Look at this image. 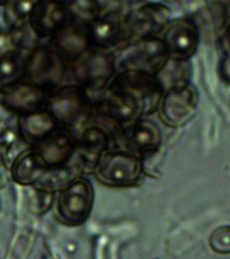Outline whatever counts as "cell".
Instances as JSON below:
<instances>
[{"instance_id": "1", "label": "cell", "mask_w": 230, "mask_h": 259, "mask_svg": "<svg viewBox=\"0 0 230 259\" xmlns=\"http://www.w3.org/2000/svg\"><path fill=\"white\" fill-rule=\"evenodd\" d=\"M105 90L128 100L141 117L156 112L164 95L156 77L133 71L116 74Z\"/></svg>"}, {"instance_id": "2", "label": "cell", "mask_w": 230, "mask_h": 259, "mask_svg": "<svg viewBox=\"0 0 230 259\" xmlns=\"http://www.w3.org/2000/svg\"><path fill=\"white\" fill-rule=\"evenodd\" d=\"M93 101L88 92L77 84L62 85L51 94L47 111L66 129L80 128L92 117Z\"/></svg>"}, {"instance_id": "3", "label": "cell", "mask_w": 230, "mask_h": 259, "mask_svg": "<svg viewBox=\"0 0 230 259\" xmlns=\"http://www.w3.org/2000/svg\"><path fill=\"white\" fill-rule=\"evenodd\" d=\"M93 174L99 183L111 188H129L141 183L144 174L143 159L128 150L107 151Z\"/></svg>"}, {"instance_id": "4", "label": "cell", "mask_w": 230, "mask_h": 259, "mask_svg": "<svg viewBox=\"0 0 230 259\" xmlns=\"http://www.w3.org/2000/svg\"><path fill=\"white\" fill-rule=\"evenodd\" d=\"M72 78L86 91L106 89L116 75V56L111 51L92 48L71 64Z\"/></svg>"}, {"instance_id": "5", "label": "cell", "mask_w": 230, "mask_h": 259, "mask_svg": "<svg viewBox=\"0 0 230 259\" xmlns=\"http://www.w3.org/2000/svg\"><path fill=\"white\" fill-rule=\"evenodd\" d=\"M169 59L161 38L142 39L130 42L116 56V69L133 71L155 76Z\"/></svg>"}, {"instance_id": "6", "label": "cell", "mask_w": 230, "mask_h": 259, "mask_svg": "<svg viewBox=\"0 0 230 259\" xmlns=\"http://www.w3.org/2000/svg\"><path fill=\"white\" fill-rule=\"evenodd\" d=\"M93 200L92 183L85 177H79L60 194L57 205L60 219L70 226L81 224L91 213Z\"/></svg>"}, {"instance_id": "7", "label": "cell", "mask_w": 230, "mask_h": 259, "mask_svg": "<svg viewBox=\"0 0 230 259\" xmlns=\"http://www.w3.org/2000/svg\"><path fill=\"white\" fill-rule=\"evenodd\" d=\"M163 32L161 40L169 58L191 61L197 53L200 31L192 18H179L170 21Z\"/></svg>"}, {"instance_id": "8", "label": "cell", "mask_w": 230, "mask_h": 259, "mask_svg": "<svg viewBox=\"0 0 230 259\" xmlns=\"http://www.w3.org/2000/svg\"><path fill=\"white\" fill-rule=\"evenodd\" d=\"M92 48L111 51L114 48L129 44V14L120 10L102 13L89 24Z\"/></svg>"}, {"instance_id": "9", "label": "cell", "mask_w": 230, "mask_h": 259, "mask_svg": "<svg viewBox=\"0 0 230 259\" xmlns=\"http://www.w3.org/2000/svg\"><path fill=\"white\" fill-rule=\"evenodd\" d=\"M199 104V94L192 83L172 89L163 95L159 105L160 119L166 126L180 128L194 117Z\"/></svg>"}, {"instance_id": "10", "label": "cell", "mask_w": 230, "mask_h": 259, "mask_svg": "<svg viewBox=\"0 0 230 259\" xmlns=\"http://www.w3.org/2000/svg\"><path fill=\"white\" fill-rule=\"evenodd\" d=\"M171 10L161 3H148L129 13L130 42L158 37L170 22Z\"/></svg>"}, {"instance_id": "11", "label": "cell", "mask_w": 230, "mask_h": 259, "mask_svg": "<svg viewBox=\"0 0 230 259\" xmlns=\"http://www.w3.org/2000/svg\"><path fill=\"white\" fill-rule=\"evenodd\" d=\"M118 135L128 151L142 159L156 154L162 145V132L159 125L142 117L124 128Z\"/></svg>"}, {"instance_id": "12", "label": "cell", "mask_w": 230, "mask_h": 259, "mask_svg": "<svg viewBox=\"0 0 230 259\" xmlns=\"http://www.w3.org/2000/svg\"><path fill=\"white\" fill-rule=\"evenodd\" d=\"M50 44L66 64H72L92 49L89 24L72 20L51 36Z\"/></svg>"}, {"instance_id": "13", "label": "cell", "mask_w": 230, "mask_h": 259, "mask_svg": "<svg viewBox=\"0 0 230 259\" xmlns=\"http://www.w3.org/2000/svg\"><path fill=\"white\" fill-rule=\"evenodd\" d=\"M110 136L106 130L97 125L89 126L83 130L77 137V166L82 173H90L94 171L103 154L109 150Z\"/></svg>"}, {"instance_id": "14", "label": "cell", "mask_w": 230, "mask_h": 259, "mask_svg": "<svg viewBox=\"0 0 230 259\" xmlns=\"http://www.w3.org/2000/svg\"><path fill=\"white\" fill-rule=\"evenodd\" d=\"M65 62L50 48L36 49L30 57L29 74L35 85L53 91L67 73Z\"/></svg>"}, {"instance_id": "15", "label": "cell", "mask_w": 230, "mask_h": 259, "mask_svg": "<svg viewBox=\"0 0 230 259\" xmlns=\"http://www.w3.org/2000/svg\"><path fill=\"white\" fill-rule=\"evenodd\" d=\"M77 137L71 130L58 127L38 144L37 153L47 167L54 168L68 164L76 150Z\"/></svg>"}, {"instance_id": "16", "label": "cell", "mask_w": 230, "mask_h": 259, "mask_svg": "<svg viewBox=\"0 0 230 259\" xmlns=\"http://www.w3.org/2000/svg\"><path fill=\"white\" fill-rule=\"evenodd\" d=\"M72 20L65 2L42 1L36 3L31 10L33 30L41 36H52Z\"/></svg>"}, {"instance_id": "17", "label": "cell", "mask_w": 230, "mask_h": 259, "mask_svg": "<svg viewBox=\"0 0 230 259\" xmlns=\"http://www.w3.org/2000/svg\"><path fill=\"white\" fill-rule=\"evenodd\" d=\"M93 114L113 122L120 132L133 124L139 118H142L137 110L128 100L105 89L104 95L93 101Z\"/></svg>"}, {"instance_id": "18", "label": "cell", "mask_w": 230, "mask_h": 259, "mask_svg": "<svg viewBox=\"0 0 230 259\" xmlns=\"http://www.w3.org/2000/svg\"><path fill=\"white\" fill-rule=\"evenodd\" d=\"M193 66L191 61H179L169 58L155 75L164 94L172 89L191 84Z\"/></svg>"}, {"instance_id": "19", "label": "cell", "mask_w": 230, "mask_h": 259, "mask_svg": "<svg viewBox=\"0 0 230 259\" xmlns=\"http://www.w3.org/2000/svg\"><path fill=\"white\" fill-rule=\"evenodd\" d=\"M58 128V124L47 110L30 112L23 118L22 130L27 140L38 145Z\"/></svg>"}, {"instance_id": "20", "label": "cell", "mask_w": 230, "mask_h": 259, "mask_svg": "<svg viewBox=\"0 0 230 259\" xmlns=\"http://www.w3.org/2000/svg\"><path fill=\"white\" fill-rule=\"evenodd\" d=\"M47 168V165L37 151H30L21 160L18 177L23 183H31L42 177Z\"/></svg>"}, {"instance_id": "21", "label": "cell", "mask_w": 230, "mask_h": 259, "mask_svg": "<svg viewBox=\"0 0 230 259\" xmlns=\"http://www.w3.org/2000/svg\"><path fill=\"white\" fill-rule=\"evenodd\" d=\"M66 6L72 19L90 24L102 14V6L98 1H67Z\"/></svg>"}, {"instance_id": "22", "label": "cell", "mask_w": 230, "mask_h": 259, "mask_svg": "<svg viewBox=\"0 0 230 259\" xmlns=\"http://www.w3.org/2000/svg\"><path fill=\"white\" fill-rule=\"evenodd\" d=\"M210 247L215 252L228 254L230 251V230L228 227H220L210 236Z\"/></svg>"}, {"instance_id": "23", "label": "cell", "mask_w": 230, "mask_h": 259, "mask_svg": "<svg viewBox=\"0 0 230 259\" xmlns=\"http://www.w3.org/2000/svg\"><path fill=\"white\" fill-rule=\"evenodd\" d=\"M229 55H222L219 62L218 72L221 80L226 84H229Z\"/></svg>"}, {"instance_id": "24", "label": "cell", "mask_w": 230, "mask_h": 259, "mask_svg": "<svg viewBox=\"0 0 230 259\" xmlns=\"http://www.w3.org/2000/svg\"><path fill=\"white\" fill-rule=\"evenodd\" d=\"M229 27L222 31L218 36L219 44L221 47L222 55H229Z\"/></svg>"}]
</instances>
